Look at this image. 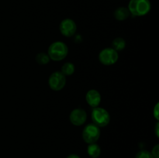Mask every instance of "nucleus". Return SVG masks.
Masks as SVG:
<instances>
[{"label": "nucleus", "instance_id": "f257e3e1", "mask_svg": "<svg viewBox=\"0 0 159 158\" xmlns=\"http://www.w3.org/2000/svg\"><path fill=\"white\" fill-rule=\"evenodd\" d=\"M68 48L62 41H55L51 43L48 50V55L54 61H60L68 56Z\"/></svg>", "mask_w": 159, "mask_h": 158}, {"label": "nucleus", "instance_id": "f03ea898", "mask_svg": "<svg viewBox=\"0 0 159 158\" xmlns=\"http://www.w3.org/2000/svg\"><path fill=\"white\" fill-rule=\"evenodd\" d=\"M151 8L149 0H130L127 9L133 16H143L150 12Z\"/></svg>", "mask_w": 159, "mask_h": 158}, {"label": "nucleus", "instance_id": "7ed1b4c3", "mask_svg": "<svg viewBox=\"0 0 159 158\" xmlns=\"http://www.w3.org/2000/svg\"><path fill=\"white\" fill-rule=\"evenodd\" d=\"M93 123L98 127H105L109 125L110 122V115L105 108L101 107L93 108L91 113Z\"/></svg>", "mask_w": 159, "mask_h": 158}, {"label": "nucleus", "instance_id": "20e7f679", "mask_svg": "<svg viewBox=\"0 0 159 158\" xmlns=\"http://www.w3.org/2000/svg\"><path fill=\"white\" fill-rule=\"evenodd\" d=\"M82 139L86 143H95L100 137V129L93 123L88 124L82 130Z\"/></svg>", "mask_w": 159, "mask_h": 158}, {"label": "nucleus", "instance_id": "39448f33", "mask_svg": "<svg viewBox=\"0 0 159 158\" xmlns=\"http://www.w3.org/2000/svg\"><path fill=\"white\" fill-rule=\"evenodd\" d=\"M118 59H119L118 52L112 47H107L102 50L99 54V61L106 66L115 64L117 62Z\"/></svg>", "mask_w": 159, "mask_h": 158}, {"label": "nucleus", "instance_id": "423d86ee", "mask_svg": "<svg viewBox=\"0 0 159 158\" xmlns=\"http://www.w3.org/2000/svg\"><path fill=\"white\" fill-rule=\"evenodd\" d=\"M66 77L61 71H54L50 75L48 85L53 91H58L63 89L66 85Z\"/></svg>", "mask_w": 159, "mask_h": 158}, {"label": "nucleus", "instance_id": "0eeeda50", "mask_svg": "<svg viewBox=\"0 0 159 158\" xmlns=\"http://www.w3.org/2000/svg\"><path fill=\"white\" fill-rule=\"evenodd\" d=\"M61 33L65 37H71L75 34L77 30V25L71 19H65L62 20L59 26Z\"/></svg>", "mask_w": 159, "mask_h": 158}, {"label": "nucleus", "instance_id": "6e6552de", "mask_svg": "<svg viewBox=\"0 0 159 158\" xmlns=\"http://www.w3.org/2000/svg\"><path fill=\"white\" fill-rule=\"evenodd\" d=\"M69 119L71 123L75 126L84 125L87 119L86 112L82 108H75L70 113Z\"/></svg>", "mask_w": 159, "mask_h": 158}, {"label": "nucleus", "instance_id": "1a4fd4ad", "mask_svg": "<svg viewBox=\"0 0 159 158\" xmlns=\"http://www.w3.org/2000/svg\"><path fill=\"white\" fill-rule=\"evenodd\" d=\"M101 94L97 90L90 89L87 91L85 94V100L88 105L92 108L99 107L101 102Z\"/></svg>", "mask_w": 159, "mask_h": 158}, {"label": "nucleus", "instance_id": "9d476101", "mask_svg": "<svg viewBox=\"0 0 159 158\" xmlns=\"http://www.w3.org/2000/svg\"><path fill=\"white\" fill-rule=\"evenodd\" d=\"M130 12L126 7H119L114 11V18L118 21H124L130 15Z\"/></svg>", "mask_w": 159, "mask_h": 158}, {"label": "nucleus", "instance_id": "9b49d317", "mask_svg": "<svg viewBox=\"0 0 159 158\" xmlns=\"http://www.w3.org/2000/svg\"><path fill=\"white\" fill-rule=\"evenodd\" d=\"M87 153L88 155L92 158H98L100 156L101 148L96 143L92 144H89L87 147Z\"/></svg>", "mask_w": 159, "mask_h": 158}, {"label": "nucleus", "instance_id": "f8f14e48", "mask_svg": "<svg viewBox=\"0 0 159 158\" xmlns=\"http://www.w3.org/2000/svg\"><path fill=\"white\" fill-rule=\"evenodd\" d=\"M126 47V41L124 39L121 37H117L113 40L112 43V48L114 49L116 51H122Z\"/></svg>", "mask_w": 159, "mask_h": 158}, {"label": "nucleus", "instance_id": "ddd939ff", "mask_svg": "<svg viewBox=\"0 0 159 158\" xmlns=\"http://www.w3.org/2000/svg\"><path fill=\"white\" fill-rule=\"evenodd\" d=\"M75 71V68L74 64L71 62H66L62 66L61 72L66 77V76H70L74 74Z\"/></svg>", "mask_w": 159, "mask_h": 158}, {"label": "nucleus", "instance_id": "4468645a", "mask_svg": "<svg viewBox=\"0 0 159 158\" xmlns=\"http://www.w3.org/2000/svg\"><path fill=\"white\" fill-rule=\"evenodd\" d=\"M51 60L48 54L45 53H39L37 56H36V61L40 65H45L48 64Z\"/></svg>", "mask_w": 159, "mask_h": 158}, {"label": "nucleus", "instance_id": "2eb2a0df", "mask_svg": "<svg viewBox=\"0 0 159 158\" xmlns=\"http://www.w3.org/2000/svg\"><path fill=\"white\" fill-rule=\"evenodd\" d=\"M135 158H154L151 152L146 150H141L136 154Z\"/></svg>", "mask_w": 159, "mask_h": 158}, {"label": "nucleus", "instance_id": "dca6fc26", "mask_svg": "<svg viewBox=\"0 0 159 158\" xmlns=\"http://www.w3.org/2000/svg\"><path fill=\"white\" fill-rule=\"evenodd\" d=\"M153 116L155 117V119H156L157 122L159 121V103H156V105H155L153 108Z\"/></svg>", "mask_w": 159, "mask_h": 158}, {"label": "nucleus", "instance_id": "f3484780", "mask_svg": "<svg viewBox=\"0 0 159 158\" xmlns=\"http://www.w3.org/2000/svg\"><path fill=\"white\" fill-rule=\"evenodd\" d=\"M151 153H152L154 158H159V145L158 144H156V145L153 147V149L152 150Z\"/></svg>", "mask_w": 159, "mask_h": 158}, {"label": "nucleus", "instance_id": "a211bd4d", "mask_svg": "<svg viewBox=\"0 0 159 158\" xmlns=\"http://www.w3.org/2000/svg\"><path fill=\"white\" fill-rule=\"evenodd\" d=\"M155 135H156L157 137H159V122H157L156 125H155Z\"/></svg>", "mask_w": 159, "mask_h": 158}, {"label": "nucleus", "instance_id": "6ab92c4d", "mask_svg": "<svg viewBox=\"0 0 159 158\" xmlns=\"http://www.w3.org/2000/svg\"><path fill=\"white\" fill-rule=\"evenodd\" d=\"M67 158H81L79 155L75 154V153H72V154H70L67 156Z\"/></svg>", "mask_w": 159, "mask_h": 158}]
</instances>
